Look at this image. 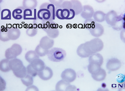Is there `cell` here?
<instances>
[{
	"label": "cell",
	"instance_id": "6da1fadb",
	"mask_svg": "<svg viewBox=\"0 0 125 91\" xmlns=\"http://www.w3.org/2000/svg\"><path fill=\"white\" fill-rule=\"evenodd\" d=\"M37 16V18L42 20L53 21L56 16L55 7L53 5L50 3H43L40 7Z\"/></svg>",
	"mask_w": 125,
	"mask_h": 91
},
{
	"label": "cell",
	"instance_id": "7a4b0ae2",
	"mask_svg": "<svg viewBox=\"0 0 125 91\" xmlns=\"http://www.w3.org/2000/svg\"><path fill=\"white\" fill-rule=\"evenodd\" d=\"M104 46V43L101 39L95 38L83 43V49L86 52L91 55L101 51Z\"/></svg>",
	"mask_w": 125,
	"mask_h": 91
},
{
	"label": "cell",
	"instance_id": "3957f363",
	"mask_svg": "<svg viewBox=\"0 0 125 91\" xmlns=\"http://www.w3.org/2000/svg\"><path fill=\"white\" fill-rule=\"evenodd\" d=\"M42 28L43 30L45 31L47 35L50 38L55 39L58 37L59 31L58 25L53 21H46L42 20Z\"/></svg>",
	"mask_w": 125,
	"mask_h": 91
},
{
	"label": "cell",
	"instance_id": "277c9868",
	"mask_svg": "<svg viewBox=\"0 0 125 91\" xmlns=\"http://www.w3.org/2000/svg\"><path fill=\"white\" fill-rule=\"evenodd\" d=\"M47 55L49 60L52 61L59 62L65 58L66 53L65 51L62 49L54 47L49 50Z\"/></svg>",
	"mask_w": 125,
	"mask_h": 91
},
{
	"label": "cell",
	"instance_id": "5b68a950",
	"mask_svg": "<svg viewBox=\"0 0 125 91\" xmlns=\"http://www.w3.org/2000/svg\"><path fill=\"white\" fill-rule=\"evenodd\" d=\"M22 51V49L20 45L14 43L11 47L7 49L5 52V57L6 59L10 60L15 59L20 55Z\"/></svg>",
	"mask_w": 125,
	"mask_h": 91
},
{
	"label": "cell",
	"instance_id": "8992f818",
	"mask_svg": "<svg viewBox=\"0 0 125 91\" xmlns=\"http://www.w3.org/2000/svg\"><path fill=\"white\" fill-rule=\"evenodd\" d=\"M61 78L62 80L68 83H72L75 80L76 78V73L72 69H66L62 71L61 74Z\"/></svg>",
	"mask_w": 125,
	"mask_h": 91
},
{
	"label": "cell",
	"instance_id": "52a82bcc",
	"mask_svg": "<svg viewBox=\"0 0 125 91\" xmlns=\"http://www.w3.org/2000/svg\"><path fill=\"white\" fill-rule=\"evenodd\" d=\"M121 61L115 58L110 59L106 64L107 69L111 71H117L121 68Z\"/></svg>",
	"mask_w": 125,
	"mask_h": 91
},
{
	"label": "cell",
	"instance_id": "ba28073f",
	"mask_svg": "<svg viewBox=\"0 0 125 91\" xmlns=\"http://www.w3.org/2000/svg\"><path fill=\"white\" fill-rule=\"evenodd\" d=\"M9 65L10 70L13 72L19 71L24 66L22 61L17 58L9 60Z\"/></svg>",
	"mask_w": 125,
	"mask_h": 91
},
{
	"label": "cell",
	"instance_id": "9c48e42d",
	"mask_svg": "<svg viewBox=\"0 0 125 91\" xmlns=\"http://www.w3.org/2000/svg\"><path fill=\"white\" fill-rule=\"evenodd\" d=\"M54 44V41L49 37L44 36L41 39L40 42V46L42 49L49 50L52 48Z\"/></svg>",
	"mask_w": 125,
	"mask_h": 91
},
{
	"label": "cell",
	"instance_id": "30bf717a",
	"mask_svg": "<svg viewBox=\"0 0 125 91\" xmlns=\"http://www.w3.org/2000/svg\"><path fill=\"white\" fill-rule=\"evenodd\" d=\"M53 75L52 70L50 67L46 66L42 71L38 72V75L42 80L47 81L52 78Z\"/></svg>",
	"mask_w": 125,
	"mask_h": 91
},
{
	"label": "cell",
	"instance_id": "8fae6325",
	"mask_svg": "<svg viewBox=\"0 0 125 91\" xmlns=\"http://www.w3.org/2000/svg\"><path fill=\"white\" fill-rule=\"evenodd\" d=\"M89 30L92 36L95 37H98L104 34V29L101 25L96 23L93 28Z\"/></svg>",
	"mask_w": 125,
	"mask_h": 91
},
{
	"label": "cell",
	"instance_id": "7c38bea8",
	"mask_svg": "<svg viewBox=\"0 0 125 91\" xmlns=\"http://www.w3.org/2000/svg\"><path fill=\"white\" fill-rule=\"evenodd\" d=\"M94 11L93 7L89 5H85L81 13V16L84 19H91L93 16Z\"/></svg>",
	"mask_w": 125,
	"mask_h": 91
},
{
	"label": "cell",
	"instance_id": "4fadbf2b",
	"mask_svg": "<svg viewBox=\"0 0 125 91\" xmlns=\"http://www.w3.org/2000/svg\"><path fill=\"white\" fill-rule=\"evenodd\" d=\"M30 64L33 69L38 72L42 71L46 67L44 62L40 58L35 59Z\"/></svg>",
	"mask_w": 125,
	"mask_h": 91
},
{
	"label": "cell",
	"instance_id": "5bb4252c",
	"mask_svg": "<svg viewBox=\"0 0 125 91\" xmlns=\"http://www.w3.org/2000/svg\"><path fill=\"white\" fill-rule=\"evenodd\" d=\"M118 16L117 13L114 10L111 11L106 14L105 20L109 25L112 26L116 21Z\"/></svg>",
	"mask_w": 125,
	"mask_h": 91
},
{
	"label": "cell",
	"instance_id": "9a60e30c",
	"mask_svg": "<svg viewBox=\"0 0 125 91\" xmlns=\"http://www.w3.org/2000/svg\"><path fill=\"white\" fill-rule=\"evenodd\" d=\"M112 28L117 31L121 30L125 28V20L124 16L121 15L118 16L116 21L113 25L112 26Z\"/></svg>",
	"mask_w": 125,
	"mask_h": 91
},
{
	"label": "cell",
	"instance_id": "2e32d148",
	"mask_svg": "<svg viewBox=\"0 0 125 91\" xmlns=\"http://www.w3.org/2000/svg\"><path fill=\"white\" fill-rule=\"evenodd\" d=\"M8 29V36L10 40H16L20 38L21 31L18 28H9Z\"/></svg>",
	"mask_w": 125,
	"mask_h": 91
},
{
	"label": "cell",
	"instance_id": "e0dca14e",
	"mask_svg": "<svg viewBox=\"0 0 125 91\" xmlns=\"http://www.w3.org/2000/svg\"><path fill=\"white\" fill-rule=\"evenodd\" d=\"M89 63H95L99 65L100 66H102L103 63V56L100 53H94L91 55L89 58Z\"/></svg>",
	"mask_w": 125,
	"mask_h": 91
},
{
	"label": "cell",
	"instance_id": "ac0fdd59",
	"mask_svg": "<svg viewBox=\"0 0 125 91\" xmlns=\"http://www.w3.org/2000/svg\"><path fill=\"white\" fill-rule=\"evenodd\" d=\"M70 2L72 5V9L74 11L75 15L81 13L83 9V6L81 2L77 0H72Z\"/></svg>",
	"mask_w": 125,
	"mask_h": 91
},
{
	"label": "cell",
	"instance_id": "d6986e66",
	"mask_svg": "<svg viewBox=\"0 0 125 91\" xmlns=\"http://www.w3.org/2000/svg\"><path fill=\"white\" fill-rule=\"evenodd\" d=\"M91 75L94 80L97 81H101L105 79L107 74L106 71L101 68L97 73Z\"/></svg>",
	"mask_w": 125,
	"mask_h": 91
},
{
	"label": "cell",
	"instance_id": "ffe728a7",
	"mask_svg": "<svg viewBox=\"0 0 125 91\" xmlns=\"http://www.w3.org/2000/svg\"><path fill=\"white\" fill-rule=\"evenodd\" d=\"M38 2L36 0H24L22 2V6L25 9L33 10L37 7Z\"/></svg>",
	"mask_w": 125,
	"mask_h": 91
},
{
	"label": "cell",
	"instance_id": "44dd1931",
	"mask_svg": "<svg viewBox=\"0 0 125 91\" xmlns=\"http://www.w3.org/2000/svg\"><path fill=\"white\" fill-rule=\"evenodd\" d=\"M25 58L28 63H31L35 59L40 58V56L37 54L35 51H30L26 53Z\"/></svg>",
	"mask_w": 125,
	"mask_h": 91
},
{
	"label": "cell",
	"instance_id": "7402d4cb",
	"mask_svg": "<svg viewBox=\"0 0 125 91\" xmlns=\"http://www.w3.org/2000/svg\"><path fill=\"white\" fill-rule=\"evenodd\" d=\"M70 85V83H68L64 80L62 79L60 80L56 85V91H66L67 87Z\"/></svg>",
	"mask_w": 125,
	"mask_h": 91
},
{
	"label": "cell",
	"instance_id": "603a6c76",
	"mask_svg": "<svg viewBox=\"0 0 125 91\" xmlns=\"http://www.w3.org/2000/svg\"><path fill=\"white\" fill-rule=\"evenodd\" d=\"M9 59H3L1 60L0 63V69L2 72L6 73L9 72L11 70L9 65Z\"/></svg>",
	"mask_w": 125,
	"mask_h": 91
},
{
	"label": "cell",
	"instance_id": "cb8c5ba5",
	"mask_svg": "<svg viewBox=\"0 0 125 91\" xmlns=\"http://www.w3.org/2000/svg\"><path fill=\"white\" fill-rule=\"evenodd\" d=\"M101 66L95 63H89L88 66V70L91 75L94 74L101 68Z\"/></svg>",
	"mask_w": 125,
	"mask_h": 91
},
{
	"label": "cell",
	"instance_id": "d4e9b609",
	"mask_svg": "<svg viewBox=\"0 0 125 91\" xmlns=\"http://www.w3.org/2000/svg\"><path fill=\"white\" fill-rule=\"evenodd\" d=\"M106 14L102 11H97L94 12L93 17L94 20L96 22H102L105 21V16Z\"/></svg>",
	"mask_w": 125,
	"mask_h": 91
},
{
	"label": "cell",
	"instance_id": "484cf974",
	"mask_svg": "<svg viewBox=\"0 0 125 91\" xmlns=\"http://www.w3.org/2000/svg\"><path fill=\"white\" fill-rule=\"evenodd\" d=\"M21 81L23 84L28 87L32 85L34 82L33 77L27 74L25 77L21 78Z\"/></svg>",
	"mask_w": 125,
	"mask_h": 91
},
{
	"label": "cell",
	"instance_id": "4316f807",
	"mask_svg": "<svg viewBox=\"0 0 125 91\" xmlns=\"http://www.w3.org/2000/svg\"><path fill=\"white\" fill-rule=\"evenodd\" d=\"M83 43H82L78 46L76 51L77 54L78 56L82 58L89 57L91 55L86 52L83 49Z\"/></svg>",
	"mask_w": 125,
	"mask_h": 91
},
{
	"label": "cell",
	"instance_id": "83f0119b",
	"mask_svg": "<svg viewBox=\"0 0 125 91\" xmlns=\"http://www.w3.org/2000/svg\"><path fill=\"white\" fill-rule=\"evenodd\" d=\"M13 73L16 77L21 78V79L24 78L27 75L26 67L24 66L20 70L16 72H13Z\"/></svg>",
	"mask_w": 125,
	"mask_h": 91
},
{
	"label": "cell",
	"instance_id": "f1b7e54d",
	"mask_svg": "<svg viewBox=\"0 0 125 91\" xmlns=\"http://www.w3.org/2000/svg\"><path fill=\"white\" fill-rule=\"evenodd\" d=\"M11 19V11L10 10L5 9L2 10L1 13V19L2 20H10Z\"/></svg>",
	"mask_w": 125,
	"mask_h": 91
},
{
	"label": "cell",
	"instance_id": "f546056e",
	"mask_svg": "<svg viewBox=\"0 0 125 91\" xmlns=\"http://www.w3.org/2000/svg\"><path fill=\"white\" fill-rule=\"evenodd\" d=\"M0 39L2 41H8L10 40L8 36V29L2 28L0 31Z\"/></svg>",
	"mask_w": 125,
	"mask_h": 91
},
{
	"label": "cell",
	"instance_id": "4dcf8cb0",
	"mask_svg": "<svg viewBox=\"0 0 125 91\" xmlns=\"http://www.w3.org/2000/svg\"><path fill=\"white\" fill-rule=\"evenodd\" d=\"M35 51L40 57H43L48 54L49 50H45L41 47L40 45H38L35 49Z\"/></svg>",
	"mask_w": 125,
	"mask_h": 91
},
{
	"label": "cell",
	"instance_id": "1f68e13d",
	"mask_svg": "<svg viewBox=\"0 0 125 91\" xmlns=\"http://www.w3.org/2000/svg\"><path fill=\"white\" fill-rule=\"evenodd\" d=\"M96 23L97 22L92 19H86L84 24V28L89 30L90 29L93 28Z\"/></svg>",
	"mask_w": 125,
	"mask_h": 91
},
{
	"label": "cell",
	"instance_id": "d6a6232c",
	"mask_svg": "<svg viewBox=\"0 0 125 91\" xmlns=\"http://www.w3.org/2000/svg\"><path fill=\"white\" fill-rule=\"evenodd\" d=\"M27 74L33 77H36L38 75V72L33 69L30 64L26 67Z\"/></svg>",
	"mask_w": 125,
	"mask_h": 91
},
{
	"label": "cell",
	"instance_id": "836d02e7",
	"mask_svg": "<svg viewBox=\"0 0 125 91\" xmlns=\"http://www.w3.org/2000/svg\"><path fill=\"white\" fill-rule=\"evenodd\" d=\"M61 9H68L70 11L73 10L72 9V5L71 2H70V1H68V0L64 1L62 4Z\"/></svg>",
	"mask_w": 125,
	"mask_h": 91
},
{
	"label": "cell",
	"instance_id": "e575fe53",
	"mask_svg": "<svg viewBox=\"0 0 125 91\" xmlns=\"http://www.w3.org/2000/svg\"><path fill=\"white\" fill-rule=\"evenodd\" d=\"M49 1L51 4L53 5L56 10L58 9L61 8L62 4L64 1L62 0H50Z\"/></svg>",
	"mask_w": 125,
	"mask_h": 91
},
{
	"label": "cell",
	"instance_id": "d590c367",
	"mask_svg": "<svg viewBox=\"0 0 125 91\" xmlns=\"http://www.w3.org/2000/svg\"><path fill=\"white\" fill-rule=\"evenodd\" d=\"M37 33H38V28L35 29L34 28H28L26 31V33L27 35L30 37H34L37 34Z\"/></svg>",
	"mask_w": 125,
	"mask_h": 91
},
{
	"label": "cell",
	"instance_id": "8d00e7d4",
	"mask_svg": "<svg viewBox=\"0 0 125 91\" xmlns=\"http://www.w3.org/2000/svg\"><path fill=\"white\" fill-rule=\"evenodd\" d=\"M32 16V11L30 9H26L23 13V18L25 20L28 16Z\"/></svg>",
	"mask_w": 125,
	"mask_h": 91
},
{
	"label": "cell",
	"instance_id": "74e56055",
	"mask_svg": "<svg viewBox=\"0 0 125 91\" xmlns=\"http://www.w3.org/2000/svg\"><path fill=\"white\" fill-rule=\"evenodd\" d=\"M25 8L23 6L19 7H17L16 9L14 10L15 11V12L16 14H21L22 13H24V11L25 10Z\"/></svg>",
	"mask_w": 125,
	"mask_h": 91
},
{
	"label": "cell",
	"instance_id": "f35d334b",
	"mask_svg": "<svg viewBox=\"0 0 125 91\" xmlns=\"http://www.w3.org/2000/svg\"><path fill=\"white\" fill-rule=\"evenodd\" d=\"M12 15L13 18L17 20H20L23 18V16H22V15L18 14H16L14 10L12 12Z\"/></svg>",
	"mask_w": 125,
	"mask_h": 91
},
{
	"label": "cell",
	"instance_id": "ab89813d",
	"mask_svg": "<svg viewBox=\"0 0 125 91\" xmlns=\"http://www.w3.org/2000/svg\"><path fill=\"white\" fill-rule=\"evenodd\" d=\"M26 91H38L39 89L37 87H36L34 85H32L28 87V88H26Z\"/></svg>",
	"mask_w": 125,
	"mask_h": 91
},
{
	"label": "cell",
	"instance_id": "60d3db41",
	"mask_svg": "<svg viewBox=\"0 0 125 91\" xmlns=\"http://www.w3.org/2000/svg\"><path fill=\"white\" fill-rule=\"evenodd\" d=\"M6 83L5 81L0 77V91H3L6 88Z\"/></svg>",
	"mask_w": 125,
	"mask_h": 91
},
{
	"label": "cell",
	"instance_id": "b9f144b4",
	"mask_svg": "<svg viewBox=\"0 0 125 91\" xmlns=\"http://www.w3.org/2000/svg\"><path fill=\"white\" fill-rule=\"evenodd\" d=\"M77 88L74 85H72L70 84L66 88V91H77Z\"/></svg>",
	"mask_w": 125,
	"mask_h": 91
},
{
	"label": "cell",
	"instance_id": "7bdbcfd3",
	"mask_svg": "<svg viewBox=\"0 0 125 91\" xmlns=\"http://www.w3.org/2000/svg\"><path fill=\"white\" fill-rule=\"evenodd\" d=\"M121 75H119L117 77V81L118 82H119V83H121V82L122 83L121 81H122V82H123L125 81V76L123 75V77H122L121 78Z\"/></svg>",
	"mask_w": 125,
	"mask_h": 91
},
{
	"label": "cell",
	"instance_id": "ee69618b",
	"mask_svg": "<svg viewBox=\"0 0 125 91\" xmlns=\"http://www.w3.org/2000/svg\"><path fill=\"white\" fill-rule=\"evenodd\" d=\"M125 28L123 29L122 31H121V34H120L121 39L124 43H125Z\"/></svg>",
	"mask_w": 125,
	"mask_h": 91
},
{
	"label": "cell",
	"instance_id": "f6af8a7d",
	"mask_svg": "<svg viewBox=\"0 0 125 91\" xmlns=\"http://www.w3.org/2000/svg\"><path fill=\"white\" fill-rule=\"evenodd\" d=\"M33 28V25L32 24H30L29 25L28 28Z\"/></svg>",
	"mask_w": 125,
	"mask_h": 91
}]
</instances>
